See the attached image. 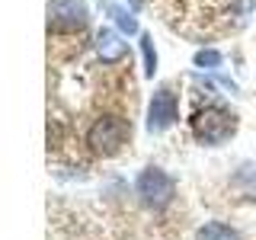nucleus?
I'll list each match as a JSON object with an SVG mask.
<instances>
[{"label": "nucleus", "instance_id": "obj_4", "mask_svg": "<svg viewBox=\"0 0 256 240\" xmlns=\"http://www.w3.org/2000/svg\"><path fill=\"white\" fill-rule=\"evenodd\" d=\"M90 22L84 0H48V32H77Z\"/></svg>", "mask_w": 256, "mask_h": 240}, {"label": "nucleus", "instance_id": "obj_5", "mask_svg": "<svg viewBox=\"0 0 256 240\" xmlns=\"http://www.w3.org/2000/svg\"><path fill=\"white\" fill-rule=\"evenodd\" d=\"M176 122H180V96H176L170 86H160L148 102V132L160 134Z\"/></svg>", "mask_w": 256, "mask_h": 240}, {"label": "nucleus", "instance_id": "obj_8", "mask_svg": "<svg viewBox=\"0 0 256 240\" xmlns=\"http://www.w3.org/2000/svg\"><path fill=\"white\" fill-rule=\"evenodd\" d=\"M196 240H240V234L237 228H230L224 221H208L196 230Z\"/></svg>", "mask_w": 256, "mask_h": 240}, {"label": "nucleus", "instance_id": "obj_6", "mask_svg": "<svg viewBox=\"0 0 256 240\" xmlns=\"http://www.w3.org/2000/svg\"><path fill=\"white\" fill-rule=\"evenodd\" d=\"M96 54H100L102 64H118L128 54V45L122 42L116 29H100L96 32Z\"/></svg>", "mask_w": 256, "mask_h": 240}, {"label": "nucleus", "instance_id": "obj_3", "mask_svg": "<svg viewBox=\"0 0 256 240\" xmlns=\"http://www.w3.org/2000/svg\"><path fill=\"white\" fill-rule=\"evenodd\" d=\"M128 138H132V125L118 116H100L90 125V132H86V144H90V150L100 154V157L118 154L128 144Z\"/></svg>", "mask_w": 256, "mask_h": 240}, {"label": "nucleus", "instance_id": "obj_2", "mask_svg": "<svg viewBox=\"0 0 256 240\" xmlns=\"http://www.w3.org/2000/svg\"><path fill=\"white\" fill-rule=\"evenodd\" d=\"M134 196L141 198L144 208L164 212V208L173 202V196H176V182H173V176L166 173L164 166H144V170L138 173V180H134Z\"/></svg>", "mask_w": 256, "mask_h": 240}, {"label": "nucleus", "instance_id": "obj_10", "mask_svg": "<svg viewBox=\"0 0 256 240\" xmlns=\"http://www.w3.org/2000/svg\"><path fill=\"white\" fill-rule=\"evenodd\" d=\"M196 68H202V70H214V68H221V52H214V48H198L196 52Z\"/></svg>", "mask_w": 256, "mask_h": 240}, {"label": "nucleus", "instance_id": "obj_7", "mask_svg": "<svg viewBox=\"0 0 256 240\" xmlns=\"http://www.w3.org/2000/svg\"><path fill=\"white\" fill-rule=\"evenodd\" d=\"M102 10H106L112 16V22H116L118 29L125 32V36H138V16H134L132 10H125V6H118V4H112V0H102Z\"/></svg>", "mask_w": 256, "mask_h": 240}, {"label": "nucleus", "instance_id": "obj_1", "mask_svg": "<svg viewBox=\"0 0 256 240\" xmlns=\"http://www.w3.org/2000/svg\"><path fill=\"white\" fill-rule=\"evenodd\" d=\"M189 132L205 148H221L224 141H230L237 134V116L228 106H221V102H212V106L192 112Z\"/></svg>", "mask_w": 256, "mask_h": 240}, {"label": "nucleus", "instance_id": "obj_9", "mask_svg": "<svg viewBox=\"0 0 256 240\" xmlns=\"http://www.w3.org/2000/svg\"><path fill=\"white\" fill-rule=\"evenodd\" d=\"M141 54H144V74L154 77L157 74V52H154V38L148 32H141Z\"/></svg>", "mask_w": 256, "mask_h": 240}]
</instances>
